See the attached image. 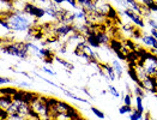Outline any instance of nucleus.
<instances>
[{"label": "nucleus", "instance_id": "f257e3e1", "mask_svg": "<svg viewBox=\"0 0 157 120\" xmlns=\"http://www.w3.org/2000/svg\"><path fill=\"white\" fill-rule=\"evenodd\" d=\"M1 18H5L7 21L12 33H25V31L28 33L36 24V19L31 18L22 10H16L12 14H7L6 17H1Z\"/></svg>", "mask_w": 157, "mask_h": 120}, {"label": "nucleus", "instance_id": "f03ea898", "mask_svg": "<svg viewBox=\"0 0 157 120\" xmlns=\"http://www.w3.org/2000/svg\"><path fill=\"white\" fill-rule=\"evenodd\" d=\"M30 107L40 120H53L52 108L48 103V97L35 94L34 99L30 101Z\"/></svg>", "mask_w": 157, "mask_h": 120}, {"label": "nucleus", "instance_id": "7ed1b4c3", "mask_svg": "<svg viewBox=\"0 0 157 120\" xmlns=\"http://www.w3.org/2000/svg\"><path fill=\"white\" fill-rule=\"evenodd\" d=\"M1 52L18 59H26L29 56V51L25 41H11L1 45Z\"/></svg>", "mask_w": 157, "mask_h": 120}, {"label": "nucleus", "instance_id": "20e7f679", "mask_svg": "<svg viewBox=\"0 0 157 120\" xmlns=\"http://www.w3.org/2000/svg\"><path fill=\"white\" fill-rule=\"evenodd\" d=\"M143 67L146 76L156 77L157 75V55L150 51H144V53L139 52V60L137 61Z\"/></svg>", "mask_w": 157, "mask_h": 120}, {"label": "nucleus", "instance_id": "39448f33", "mask_svg": "<svg viewBox=\"0 0 157 120\" xmlns=\"http://www.w3.org/2000/svg\"><path fill=\"white\" fill-rule=\"evenodd\" d=\"M53 33L58 39H66L76 33V28H75V24L58 23V25L53 27Z\"/></svg>", "mask_w": 157, "mask_h": 120}, {"label": "nucleus", "instance_id": "423d86ee", "mask_svg": "<svg viewBox=\"0 0 157 120\" xmlns=\"http://www.w3.org/2000/svg\"><path fill=\"white\" fill-rule=\"evenodd\" d=\"M22 11L25 12L28 16H30L31 18H35V19H40V18L46 16V10L41 6H37L34 2H23Z\"/></svg>", "mask_w": 157, "mask_h": 120}, {"label": "nucleus", "instance_id": "0eeeda50", "mask_svg": "<svg viewBox=\"0 0 157 120\" xmlns=\"http://www.w3.org/2000/svg\"><path fill=\"white\" fill-rule=\"evenodd\" d=\"M120 14H122V16H125L126 18H128L136 28H138V29H143V28L145 27L144 17H143L142 14H137V12L132 11V10H130V9H127V10H122V11H120Z\"/></svg>", "mask_w": 157, "mask_h": 120}, {"label": "nucleus", "instance_id": "6e6552de", "mask_svg": "<svg viewBox=\"0 0 157 120\" xmlns=\"http://www.w3.org/2000/svg\"><path fill=\"white\" fill-rule=\"evenodd\" d=\"M139 85L144 89L145 93H150V94H154V95L157 94V82L155 77L146 76L144 79L140 80V84Z\"/></svg>", "mask_w": 157, "mask_h": 120}, {"label": "nucleus", "instance_id": "1a4fd4ad", "mask_svg": "<svg viewBox=\"0 0 157 120\" xmlns=\"http://www.w3.org/2000/svg\"><path fill=\"white\" fill-rule=\"evenodd\" d=\"M14 1L13 0H1V17H6L7 14L16 11Z\"/></svg>", "mask_w": 157, "mask_h": 120}, {"label": "nucleus", "instance_id": "9d476101", "mask_svg": "<svg viewBox=\"0 0 157 120\" xmlns=\"http://www.w3.org/2000/svg\"><path fill=\"white\" fill-rule=\"evenodd\" d=\"M142 43L145 47H147L149 49H156L157 51V40L149 33V34H143L142 35Z\"/></svg>", "mask_w": 157, "mask_h": 120}, {"label": "nucleus", "instance_id": "9b49d317", "mask_svg": "<svg viewBox=\"0 0 157 120\" xmlns=\"http://www.w3.org/2000/svg\"><path fill=\"white\" fill-rule=\"evenodd\" d=\"M100 67L105 72V75L108 76L109 80L114 82V80L118 78V77H117V73H115V71H114V68L110 65V63H101Z\"/></svg>", "mask_w": 157, "mask_h": 120}, {"label": "nucleus", "instance_id": "f8f14e48", "mask_svg": "<svg viewBox=\"0 0 157 120\" xmlns=\"http://www.w3.org/2000/svg\"><path fill=\"white\" fill-rule=\"evenodd\" d=\"M96 37H97V40H98L101 46H109L110 42H112L109 34L103 31V30H97L96 31Z\"/></svg>", "mask_w": 157, "mask_h": 120}, {"label": "nucleus", "instance_id": "ddd939ff", "mask_svg": "<svg viewBox=\"0 0 157 120\" xmlns=\"http://www.w3.org/2000/svg\"><path fill=\"white\" fill-rule=\"evenodd\" d=\"M85 41H86V43H88L91 48H100V47H102V46L100 45L98 40H97V37H96V31H92L88 36H85Z\"/></svg>", "mask_w": 157, "mask_h": 120}, {"label": "nucleus", "instance_id": "4468645a", "mask_svg": "<svg viewBox=\"0 0 157 120\" xmlns=\"http://www.w3.org/2000/svg\"><path fill=\"white\" fill-rule=\"evenodd\" d=\"M110 65L114 68V71H115V73H117V77H118V78H121L125 71H124V66H122V64L120 63V60H119V59H113V60L110 61Z\"/></svg>", "mask_w": 157, "mask_h": 120}, {"label": "nucleus", "instance_id": "2eb2a0df", "mask_svg": "<svg viewBox=\"0 0 157 120\" xmlns=\"http://www.w3.org/2000/svg\"><path fill=\"white\" fill-rule=\"evenodd\" d=\"M12 101H13L12 96H9V95H1V99H0V107H1V109L7 110L9 107L11 106Z\"/></svg>", "mask_w": 157, "mask_h": 120}, {"label": "nucleus", "instance_id": "dca6fc26", "mask_svg": "<svg viewBox=\"0 0 157 120\" xmlns=\"http://www.w3.org/2000/svg\"><path fill=\"white\" fill-rule=\"evenodd\" d=\"M61 90H63V93L65 94L67 97H70V99H72V100H76V101H78V102H83V103H89V101L86 100V99H83V97H79V96H77L76 94L71 93L70 90H67V89H65L63 85H61Z\"/></svg>", "mask_w": 157, "mask_h": 120}, {"label": "nucleus", "instance_id": "f3484780", "mask_svg": "<svg viewBox=\"0 0 157 120\" xmlns=\"http://www.w3.org/2000/svg\"><path fill=\"white\" fill-rule=\"evenodd\" d=\"M127 75H128V77L131 78L136 84H140V79L138 78V76H137V72H136V68H134V66H132L131 64L128 65V70H127Z\"/></svg>", "mask_w": 157, "mask_h": 120}, {"label": "nucleus", "instance_id": "a211bd4d", "mask_svg": "<svg viewBox=\"0 0 157 120\" xmlns=\"http://www.w3.org/2000/svg\"><path fill=\"white\" fill-rule=\"evenodd\" d=\"M134 101H136V109L144 114L145 108H144V103H143V97H140V96H134Z\"/></svg>", "mask_w": 157, "mask_h": 120}, {"label": "nucleus", "instance_id": "6ab92c4d", "mask_svg": "<svg viewBox=\"0 0 157 120\" xmlns=\"http://www.w3.org/2000/svg\"><path fill=\"white\" fill-rule=\"evenodd\" d=\"M18 93V90L16 88H11V87H1V95H9V96H14Z\"/></svg>", "mask_w": 157, "mask_h": 120}, {"label": "nucleus", "instance_id": "aec40b11", "mask_svg": "<svg viewBox=\"0 0 157 120\" xmlns=\"http://www.w3.org/2000/svg\"><path fill=\"white\" fill-rule=\"evenodd\" d=\"M90 110L92 112V114L96 117V118H98V119H105V113L101 110V109H98L97 107H95V106H91L90 107Z\"/></svg>", "mask_w": 157, "mask_h": 120}, {"label": "nucleus", "instance_id": "412c9836", "mask_svg": "<svg viewBox=\"0 0 157 120\" xmlns=\"http://www.w3.org/2000/svg\"><path fill=\"white\" fill-rule=\"evenodd\" d=\"M130 120H144V114L137 109H133L130 114Z\"/></svg>", "mask_w": 157, "mask_h": 120}, {"label": "nucleus", "instance_id": "4be33fe9", "mask_svg": "<svg viewBox=\"0 0 157 120\" xmlns=\"http://www.w3.org/2000/svg\"><path fill=\"white\" fill-rule=\"evenodd\" d=\"M54 59H55V60H58V61H59V64H60V65H63V66L65 67L66 70H68V71H71V70H73V68H75V66H73L72 64H70L68 61H66V60H64V59H60V58H58V56H55Z\"/></svg>", "mask_w": 157, "mask_h": 120}, {"label": "nucleus", "instance_id": "5701e85b", "mask_svg": "<svg viewBox=\"0 0 157 120\" xmlns=\"http://www.w3.org/2000/svg\"><path fill=\"white\" fill-rule=\"evenodd\" d=\"M133 94H134V96H140V97H144L145 95H146V93L144 91V89H143L140 85H138V84H136V85H134Z\"/></svg>", "mask_w": 157, "mask_h": 120}, {"label": "nucleus", "instance_id": "b1692460", "mask_svg": "<svg viewBox=\"0 0 157 120\" xmlns=\"http://www.w3.org/2000/svg\"><path fill=\"white\" fill-rule=\"evenodd\" d=\"M133 110L132 106H126V105H122L121 107H119V113L121 115H125V114H131V112Z\"/></svg>", "mask_w": 157, "mask_h": 120}, {"label": "nucleus", "instance_id": "393cba45", "mask_svg": "<svg viewBox=\"0 0 157 120\" xmlns=\"http://www.w3.org/2000/svg\"><path fill=\"white\" fill-rule=\"evenodd\" d=\"M140 2H142V6H143V7L150 10V9L156 4L157 1L156 0H140Z\"/></svg>", "mask_w": 157, "mask_h": 120}, {"label": "nucleus", "instance_id": "a878e982", "mask_svg": "<svg viewBox=\"0 0 157 120\" xmlns=\"http://www.w3.org/2000/svg\"><path fill=\"white\" fill-rule=\"evenodd\" d=\"M108 93L110 94L112 96H114V97H120V93L118 91V89L112 84L108 85Z\"/></svg>", "mask_w": 157, "mask_h": 120}, {"label": "nucleus", "instance_id": "bb28decb", "mask_svg": "<svg viewBox=\"0 0 157 120\" xmlns=\"http://www.w3.org/2000/svg\"><path fill=\"white\" fill-rule=\"evenodd\" d=\"M122 101H124V105H126V106H132V95L130 93H127L122 97Z\"/></svg>", "mask_w": 157, "mask_h": 120}, {"label": "nucleus", "instance_id": "cd10ccee", "mask_svg": "<svg viewBox=\"0 0 157 120\" xmlns=\"http://www.w3.org/2000/svg\"><path fill=\"white\" fill-rule=\"evenodd\" d=\"M7 120H30V119H28L25 117H22L19 114H9Z\"/></svg>", "mask_w": 157, "mask_h": 120}, {"label": "nucleus", "instance_id": "c85d7f7f", "mask_svg": "<svg viewBox=\"0 0 157 120\" xmlns=\"http://www.w3.org/2000/svg\"><path fill=\"white\" fill-rule=\"evenodd\" d=\"M35 75H36V76H37L39 78H41L42 80H44L46 83H48L49 85H52V87H54V88H60V89H61V85H58V84H55L54 82H52V80H49V79H47V78H44V77H42V76H40V75H37V73H35Z\"/></svg>", "mask_w": 157, "mask_h": 120}, {"label": "nucleus", "instance_id": "c756f323", "mask_svg": "<svg viewBox=\"0 0 157 120\" xmlns=\"http://www.w3.org/2000/svg\"><path fill=\"white\" fill-rule=\"evenodd\" d=\"M11 83H12V79L9 78V77H4V76H2V77L0 78V84H1V87H5V85L7 87V85L11 84Z\"/></svg>", "mask_w": 157, "mask_h": 120}, {"label": "nucleus", "instance_id": "7c9ffc66", "mask_svg": "<svg viewBox=\"0 0 157 120\" xmlns=\"http://www.w3.org/2000/svg\"><path fill=\"white\" fill-rule=\"evenodd\" d=\"M147 24L151 27V29H156L157 30V21L154 18H149L147 19Z\"/></svg>", "mask_w": 157, "mask_h": 120}, {"label": "nucleus", "instance_id": "2f4dec72", "mask_svg": "<svg viewBox=\"0 0 157 120\" xmlns=\"http://www.w3.org/2000/svg\"><path fill=\"white\" fill-rule=\"evenodd\" d=\"M66 2H67L71 7H73V9H78L79 7V4L77 0H66Z\"/></svg>", "mask_w": 157, "mask_h": 120}, {"label": "nucleus", "instance_id": "473e14b6", "mask_svg": "<svg viewBox=\"0 0 157 120\" xmlns=\"http://www.w3.org/2000/svg\"><path fill=\"white\" fill-rule=\"evenodd\" d=\"M42 70H43V72H46V73H48V75H51V76H55V75H56L55 72H53L51 68H48V67H46V66L42 67Z\"/></svg>", "mask_w": 157, "mask_h": 120}, {"label": "nucleus", "instance_id": "72a5a7b5", "mask_svg": "<svg viewBox=\"0 0 157 120\" xmlns=\"http://www.w3.org/2000/svg\"><path fill=\"white\" fill-rule=\"evenodd\" d=\"M49 1H52L53 4H55V5H58V6H60V5H63L64 2H66V0H49Z\"/></svg>", "mask_w": 157, "mask_h": 120}, {"label": "nucleus", "instance_id": "f704fd0d", "mask_svg": "<svg viewBox=\"0 0 157 120\" xmlns=\"http://www.w3.org/2000/svg\"><path fill=\"white\" fill-rule=\"evenodd\" d=\"M66 52H67V46H66V45H63V46L60 47V49H59V53L65 54Z\"/></svg>", "mask_w": 157, "mask_h": 120}, {"label": "nucleus", "instance_id": "c9c22d12", "mask_svg": "<svg viewBox=\"0 0 157 120\" xmlns=\"http://www.w3.org/2000/svg\"><path fill=\"white\" fill-rule=\"evenodd\" d=\"M150 34H151V35H152V36L157 40V30L156 29H150Z\"/></svg>", "mask_w": 157, "mask_h": 120}, {"label": "nucleus", "instance_id": "e433bc0d", "mask_svg": "<svg viewBox=\"0 0 157 120\" xmlns=\"http://www.w3.org/2000/svg\"><path fill=\"white\" fill-rule=\"evenodd\" d=\"M82 91H83L84 94H86L89 97H92V95H90V93L88 91V89H86V88H82ZM92 99H94V97H92Z\"/></svg>", "mask_w": 157, "mask_h": 120}, {"label": "nucleus", "instance_id": "4c0bfd02", "mask_svg": "<svg viewBox=\"0 0 157 120\" xmlns=\"http://www.w3.org/2000/svg\"><path fill=\"white\" fill-rule=\"evenodd\" d=\"M18 73H21V75H23L24 77H26V78H29V79H31V76H30L29 73H26V72H23V71H21V72H18Z\"/></svg>", "mask_w": 157, "mask_h": 120}, {"label": "nucleus", "instance_id": "58836bf2", "mask_svg": "<svg viewBox=\"0 0 157 120\" xmlns=\"http://www.w3.org/2000/svg\"><path fill=\"white\" fill-rule=\"evenodd\" d=\"M150 11H151V12H157V2L152 6V7H151V9H150Z\"/></svg>", "mask_w": 157, "mask_h": 120}, {"label": "nucleus", "instance_id": "ea45409f", "mask_svg": "<svg viewBox=\"0 0 157 120\" xmlns=\"http://www.w3.org/2000/svg\"><path fill=\"white\" fill-rule=\"evenodd\" d=\"M18 85H19V87H23V88H29V87H30L28 83H19Z\"/></svg>", "mask_w": 157, "mask_h": 120}, {"label": "nucleus", "instance_id": "a19ab883", "mask_svg": "<svg viewBox=\"0 0 157 120\" xmlns=\"http://www.w3.org/2000/svg\"><path fill=\"white\" fill-rule=\"evenodd\" d=\"M150 52H152V53H155L157 55V51H156V49H150Z\"/></svg>", "mask_w": 157, "mask_h": 120}, {"label": "nucleus", "instance_id": "79ce46f5", "mask_svg": "<svg viewBox=\"0 0 157 120\" xmlns=\"http://www.w3.org/2000/svg\"><path fill=\"white\" fill-rule=\"evenodd\" d=\"M33 1H35V0H24V2H33Z\"/></svg>", "mask_w": 157, "mask_h": 120}, {"label": "nucleus", "instance_id": "37998d69", "mask_svg": "<svg viewBox=\"0 0 157 120\" xmlns=\"http://www.w3.org/2000/svg\"><path fill=\"white\" fill-rule=\"evenodd\" d=\"M77 1H78V4H80V2H82V1H83V0H77Z\"/></svg>", "mask_w": 157, "mask_h": 120}, {"label": "nucleus", "instance_id": "c03bdc74", "mask_svg": "<svg viewBox=\"0 0 157 120\" xmlns=\"http://www.w3.org/2000/svg\"><path fill=\"white\" fill-rule=\"evenodd\" d=\"M155 78H156V82H157V75H156V77H155Z\"/></svg>", "mask_w": 157, "mask_h": 120}, {"label": "nucleus", "instance_id": "a18cd8bd", "mask_svg": "<svg viewBox=\"0 0 157 120\" xmlns=\"http://www.w3.org/2000/svg\"><path fill=\"white\" fill-rule=\"evenodd\" d=\"M155 96H156V97H157V94H156V95H155Z\"/></svg>", "mask_w": 157, "mask_h": 120}]
</instances>
